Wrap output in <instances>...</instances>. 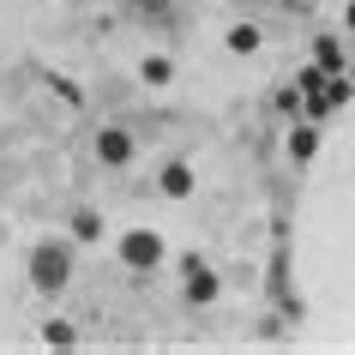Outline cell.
<instances>
[{
    "instance_id": "9",
    "label": "cell",
    "mask_w": 355,
    "mask_h": 355,
    "mask_svg": "<svg viewBox=\"0 0 355 355\" xmlns=\"http://www.w3.org/2000/svg\"><path fill=\"white\" fill-rule=\"evenodd\" d=\"M168 78V60H145V85H163Z\"/></svg>"
},
{
    "instance_id": "1",
    "label": "cell",
    "mask_w": 355,
    "mask_h": 355,
    "mask_svg": "<svg viewBox=\"0 0 355 355\" xmlns=\"http://www.w3.org/2000/svg\"><path fill=\"white\" fill-rule=\"evenodd\" d=\"M31 283H37V289H60V283H67V259H60L55 247H42L37 259H31Z\"/></svg>"
},
{
    "instance_id": "8",
    "label": "cell",
    "mask_w": 355,
    "mask_h": 355,
    "mask_svg": "<svg viewBox=\"0 0 355 355\" xmlns=\"http://www.w3.org/2000/svg\"><path fill=\"white\" fill-rule=\"evenodd\" d=\"M73 229H78V235H85V241H96V235H103V223H96L91 211H85V217H78V223H73Z\"/></svg>"
},
{
    "instance_id": "6",
    "label": "cell",
    "mask_w": 355,
    "mask_h": 355,
    "mask_svg": "<svg viewBox=\"0 0 355 355\" xmlns=\"http://www.w3.org/2000/svg\"><path fill=\"white\" fill-rule=\"evenodd\" d=\"M229 49H259V31H253V24H235V31H229Z\"/></svg>"
},
{
    "instance_id": "3",
    "label": "cell",
    "mask_w": 355,
    "mask_h": 355,
    "mask_svg": "<svg viewBox=\"0 0 355 355\" xmlns=\"http://www.w3.org/2000/svg\"><path fill=\"white\" fill-rule=\"evenodd\" d=\"M187 277H193V283H187V289H193V301H211V295H217V277H211V271H205L199 259L187 265Z\"/></svg>"
},
{
    "instance_id": "7",
    "label": "cell",
    "mask_w": 355,
    "mask_h": 355,
    "mask_svg": "<svg viewBox=\"0 0 355 355\" xmlns=\"http://www.w3.org/2000/svg\"><path fill=\"white\" fill-rule=\"evenodd\" d=\"M289 150H295V157H307V150H313V132H307V127L289 132Z\"/></svg>"
},
{
    "instance_id": "4",
    "label": "cell",
    "mask_w": 355,
    "mask_h": 355,
    "mask_svg": "<svg viewBox=\"0 0 355 355\" xmlns=\"http://www.w3.org/2000/svg\"><path fill=\"white\" fill-rule=\"evenodd\" d=\"M96 150H103V163H127V132H103V139H96Z\"/></svg>"
},
{
    "instance_id": "5",
    "label": "cell",
    "mask_w": 355,
    "mask_h": 355,
    "mask_svg": "<svg viewBox=\"0 0 355 355\" xmlns=\"http://www.w3.org/2000/svg\"><path fill=\"white\" fill-rule=\"evenodd\" d=\"M163 193H175V199H187V193H193V168H181V163H175V168L163 175Z\"/></svg>"
},
{
    "instance_id": "2",
    "label": "cell",
    "mask_w": 355,
    "mask_h": 355,
    "mask_svg": "<svg viewBox=\"0 0 355 355\" xmlns=\"http://www.w3.org/2000/svg\"><path fill=\"white\" fill-rule=\"evenodd\" d=\"M157 253H163V247H157V235H145V229L121 241V259L127 265H157Z\"/></svg>"
}]
</instances>
